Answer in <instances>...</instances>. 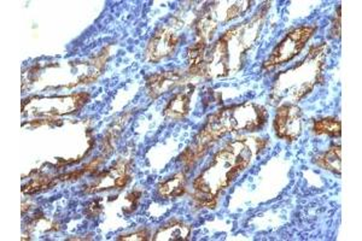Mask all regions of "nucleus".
Masks as SVG:
<instances>
[{"label":"nucleus","mask_w":362,"mask_h":241,"mask_svg":"<svg viewBox=\"0 0 362 241\" xmlns=\"http://www.w3.org/2000/svg\"><path fill=\"white\" fill-rule=\"evenodd\" d=\"M245 140L231 141L214 157L208 168L193 183L195 200L200 205L214 207L217 197L247 168L254 156L252 146Z\"/></svg>","instance_id":"obj_1"},{"label":"nucleus","mask_w":362,"mask_h":241,"mask_svg":"<svg viewBox=\"0 0 362 241\" xmlns=\"http://www.w3.org/2000/svg\"><path fill=\"white\" fill-rule=\"evenodd\" d=\"M326 55L328 46L325 44L311 46L302 62L278 77L273 87L272 99L280 103L287 98V104H295L311 93L316 84L324 80L323 69Z\"/></svg>","instance_id":"obj_2"},{"label":"nucleus","mask_w":362,"mask_h":241,"mask_svg":"<svg viewBox=\"0 0 362 241\" xmlns=\"http://www.w3.org/2000/svg\"><path fill=\"white\" fill-rule=\"evenodd\" d=\"M267 111L254 103L227 108L209 117L207 126L200 131L196 143L210 148L213 143L228 131H254L264 127L267 122Z\"/></svg>","instance_id":"obj_3"},{"label":"nucleus","mask_w":362,"mask_h":241,"mask_svg":"<svg viewBox=\"0 0 362 241\" xmlns=\"http://www.w3.org/2000/svg\"><path fill=\"white\" fill-rule=\"evenodd\" d=\"M316 30V26H303L290 32L284 40H281L280 44H278V46L273 50L271 57L264 62V68L266 70H272L278 65L294 60L304 48Z\"/></svg>","instance_id":"obj_4"},{"label":"nucleus","mask_w":362,"mask_h":241,"mask_svg":"<svg viewBox=\"0 0 362 241\" xmlns=\"http://www.w3.org/2000/svg\"><path fill=\"white\" fill-rule=\"evenodd\" d=\"M87 93L72 94L67 97L33 98L27 103V109L38 115L70 114L80 109L89 100Z\"/></svg>","instance_id":"obj_5"},{"label":"nucleus","mask_w":362,"mask_h":241,"mask_svg":"<svg viewBox=\"0 0 362 241\" xmlns=\"http://www.w3.org/2000/svg\"><path fill=\"white\" fill-rule=\"evenodd\" d=\"M274 129L280 139L294 141L299 139L302 131V112L295 104H284L278 108L274 121Z\"/></svg>","instance_id":"obj_6"},{"label":"nucleus","mask_w":362,"mask_h":241,"mask_svg":"<svg viewBox=\"0 0 362 241\" xmlns=\"http://www.w3.org/2000/svg\"><path fill=\"white\" fill-rule=\"evenodd\" d=\"M176 25H166L155 33L150 40L146 56L150 62H158L172 55L180 41L179 28Z\"/></svg>","instance_id":"obj_7"},{"label":"nucleus","mask_w":362,"mask_h":241,"mask_svg":"<svg viewBox=\"0 0 362 241\" xmlns=\"http://www.w3.org/2000/svg\"><path fill=\"white\" fill-rule=\"evenodd\" d=\"M249 8H250L249 1L231 3V5H228L227 13L225 15H221L222 23H226V22L238 18V16H243V13H247ZM215 15H217V13L214 11L213 6H212L209 9V13H203L200 22L197 23L198 34H200V39L205 40V41H207V39L212 38L214 30H216L217 20L220 18V16H215Z\"/></svg>","instance_id":"obj_8"},{"label":"nucleus","mask_w":362,"mask_h":241,"mask_svg":"<svg viewBox=\"0 0 362 241\" xmlns=\"http://www.w3.org/2000/svg\"><path fill=\"white\" fill-rule=\"evenodd\" d=\"M129 181V167L124 162L116 163L110 170L99 175L97 180L87 187V193H94L101 190H112V188H124Z\"/></svg>","instance_id":"obj_9"},{"label":"nucleus","mask_w":362,"mask_h":241,"mask_svg":"<svg viewBox=\"0 0 362 241\" xmlns=\"http://www.w3.org/2000/svg\"><path fill=\"white\" fill-rule=\"evenodd\" d=\"M183 74L179 72H163L155 74L148 80V91L153 98H157L160 94L166 93L167 91L174 89L181 80Z\"/></svg>","instance_id":"obj_10"},{"label":"nucleus","mask_w":362,"mask_h":241,"mask_svg":"<svg viewBox=\"0 0 362 241\" xmlns=\"http://www.w3.org/2000/svg\"><path fill=\"white\" fill-rule=\"evenodd\" d=\"M186 190V178L185 174H175L174 176L161 182L157 187L158 195L163 199L178 198L183 195Z\"/></svg>","instance_id":"obj_11"},{"label":"nucleus","mask_w":362,"mask_h":241,"mask_svg":"<svg viewBox=\"0 0 362 241\" xmlns=\"http://www.w3.org/2000/svg\"><path fill=\"white\" fill-rule=\"evenodd\" d=\"M190 233H191V227L178 221H173L160 229L153 239L154 240H186Z\"/></svg>","instance_id":"obj_12"},{"label":"nucleus","mask_w":362,"mask_h":241,"mask_svg":"<svg viewBox=\"0 0 362 241\" xmlns=\"http://www.w3.org/2000/svg\"><path fill=\"white\" fill-rule=\"evenodd\" d=\"M190 96H191V91H185L176 94L167 105L164 110L166 116L169 119H183L190 111Z\"/></svg>","instance_id":"obj_13"},{"label":"nucleus","mask_w":362,"mask_h":241,"mask_svg":"<svg viewBox=\"0 0 362 241\" xmlns=\"http://www.w3.org/2000/svg\"><path fill=\"white\" fill-rule=\"evenodd\" d=\"M341 153L342 148L340 145L328 148L326 152L316 157V164L323 169L330 170L332 173L340 175L341 174Z\"/></svg>","instance_id":"obj_14"},{"label":"nucleus","mask_w":362,"mask_h":241,"mask_svg":"<svg viewBox=\"0 0 362 241\" xmlns=\"http://www.w3.org/2000/svg\"><path fill=\"white\" fill-rule=\"evenodd\" d=\"M313 131L316 136H341V121L337 119H319L313 124Z\"/></svg>","instance_id":"obj_15"},{"label":"nucleus","mask_w":362,"mask_h":241,"mask_svg":"<svg viewBox=\"0 0 362 241\" xmlns=\"http://www.w3.org/2000/svg\"><path fill=\"white\" fill-rule=\"evenodd\" d=\"M51 186V180L50 178H37L34 181L30 182L28 186L25 187L23 192L27 193H35L38 190H45L47 187Z\"/></svg>","instance_id":"obj_16"},{"label":"nucleus","mask_w":362,"mask_h":241,"mask_svg":"<svg viewBox=\"0 0 362 241\" xmlns=\"http://www.w3.org/2000/svg\"><path fill=\"white\" fill-rule=\"evenodd\" d=\"M99 203H101V200H94L89 207H86V215L92 216V217L98 216L99 212L102 211V207L99 205Z\"/></svg>","instance_id":"obj_17"},{"label":"nucleus","mask_w":362,"mask_h":241,"mask_svg":"<svg viewBox=\"0 0 362 241\" xmlns=\"http://www.w3.org/2000/svg\"><path fill=\"white\" fill-rule=\"evenodd\" d=\"M119 240H148V232L141 230V232L134 233L131 235H124V237H119Z\"/></svg>","instance_id":"obj_18"},{"label":"nucleus","mask_w":362,"mask_h":241,"mask_svg":"<svg viewBox=\"0 0 362 241\" xmlns=\"http://www.w3.org/2000/svg\"><path fill=\"white\" fill-rule=\"evenodd\" d=\"M141 195V192H133L132 195H128L127 200L128 202H131V205H129V210H128V212L136 210V204H138V202H139Z\"/></svg>","instance_id":"obj_19"}]
</instances>
